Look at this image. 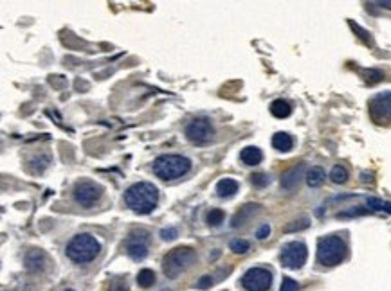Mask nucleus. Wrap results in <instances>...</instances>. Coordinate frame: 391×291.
Segmentation results:
<instances>
[{
	"label": "nucleus",
	"instance_id": "f257e3e1",
	"mask_svg": "<svg viewBox=\"0 0 391 291\" xmlns=\"http://www.w3.org/2000/svg\"><path fill=\"white\" fill-rule=\"evenodd\" d=\"M125 201L134 212L137 214H148L155 209L159 201V191L154 184L148 181H137L130 185L125 193Z\"/></svg>",
	"mask_w": 391,
	"mask_h": 291
},
{
	"label": "nucleus",
	"instance_id": "f03ea898",
	"mask_svg": "<svg viewBox=\"0 0 391 291\" xmlns=\"http://www.w3.org/2000/svg\"><path fill=\"white\" fill-rule=\"evenodd\" d=\"M191 169L190 158L182 155H161L154 162V173L161 180H175L181 178Z\"/></svg>",
	"mask_w": 391,
	"mask_h": 291
},
{
	"label": "nucleus",
	"instance_id": "7ed1b4c3",
	"mask_svg": "<svg viewBox=\"0 0 391 291\" xmlns=\"http://www.w3.org/2000/svg\"><path fill=\"white\" fill-rule=\"evenodd\" d=\"M101 250V244L98 243L96 237H92L91 234H79L74 236L67 244V257L71 261L78 264H87L92 259H96V256Z\"/></svg>",
	"mask_w": 391,
	"mask_h": 291
},
{
	"label": "nucleus",
	"instance_id": "20e7f679",
	"mask_svg": "<svg viewBox=\"0 0 391 291\" xmlns=\"http://www.w3.org/2000/svg\"><path fill=\"white\" fill-rule=\"evenodd\" d=\"M195 250L190 246H178L168 252L162 259V272L168 279H177L195 261Z\"/></svg>",
	"mask_w": 391,
	"mask_h": 291
},
{
	"label": "nucleus",
	"instance_id": "39448f33",
	"mask_svg": "<svg viewBox=\"0 0 391 291\" xmlns=\"http://www.w3.org/2000/svg\"><path fill=\"white\" fill-rule=\"evenodd\" d=\"M346 257V243L337 236H326L317 241V261L323 266H337Z\"/></svg>",
	"mask_w": 391,
	"mask_h": 291
},
{
	"label": "nucleus",
	"instance_id": "423d86ee",
	"mask_svg": "<svg viewBox=\"0 0 391 291\" xmlns=\"http://www.w3.org/2000/svg\"><path fill=\"white\" fill-rule=\"evenodd\" d=\"M307 246L301 241H292V243L283 244L281 248V263L285 268H290V270H297L307 263Z\"/></svg>",
	"mask_w": 391,
	"mask_h": 291
},
{
	"label": "nucleus",
	"instance_id": "0eeeda50",
	"mask_svg": "<svg viewBox=\"0 0 391 291\" xmlns=\"http://www.w3.org/2000/svg\"><path fill=\"white\" fill-rule=\"evenodd\" d=\"M273 284V273L265 268H251L242 277V286L247 291H267Z\"/></svg>",
	"mask_w": 391,
	"mask_h": 291
},
{
	"label": "nucleus",
	"instance_id": "6e6552de",
	"mask_svg": "<svg viewBox=\"0 0 391 291\" xmlns=\"http://www.w3.org/2000/svg\"><path fill=\"white\" fill-rule=\"evenodd\" d=\"M101 194H103V187L91 180L78 181L74 187V200L78 201L81 207H92V205L101 198Z\"/></svg>",
	"mask_w": 391,
	"mask_h": 291
},
{
	"label": "nucleus",
	"instance_id": "1a4fd4ad",
	"mask_svg": "<svg viewBox=\"0 0 391 291\" xmlns=\"http://www.w3.org/2000/svg\"><path fill=\"white\" fill-rule=\"evenodd\" d=\"M370 115L377 124H387L391 121V92L377 94L370 101Z\"/></svg>",
	"mask_w": 391,
	"mask_h": 291
},
{
	"label": "nucleus",
	"instance_id": "9d476101",
	"mask_svg": "<svg viewBox=\"0 0 391 291\" xmlns=\"http://www.w3.org/2000/svg\"><path fill=\"white\" fill-rule=\"evenodd\" d=\"M148 232L146 230H134L127 239V253L134 261H142L148 256Z\"/></svg>",
	"mask_w": 391,
	"mask_h": 291
},
{
	"label": "nucleus",
	"instance_id": "9b49d317",
	"mask_svg": "<svg viewBox=\"0 0 391 291\" xmlns=\"http://www.w3.org/2000/svg\"><path fill=\"white\" fill-rule=\"evenodd\" d=\"M186 137L191 142L197 144H204L213 137V126L207 119H195L186 126Z\"/></svg>",
	"mask_w": 391,
	"mask_h": 291
},
{
	"label": "nucleus",
	"instance_id": "f8f14e48",
	"mask_svg": "<svg viewBox=\"0 0 391 291\" xmlns=\"http://www.w3.org/2000/svg\"><path fill=\"white\" fill-rule=\"evenodd\" d=\"M303 171H305V164H297L294 165L292 169H289L287 173L281 176V187L287 191H292L296 189L297 185L301 181V176H303Z\"/></svg>",
	"mask_w": 391,
	"mask_h": 291
},
{
	"label": "nucleus",
	"instance_id": "ddd939ff",
	"mask_svg": "<svg viewBox=\"0 0 391 291\" xmlns=\"http://www.w3.org/2000/svg\"><path fill=\"white\" fill-rule=\"evenodd\" d=\"M45 264H47V256L42 250H31L25 256V266H27L29 272H42Z\"/></svg>",
	"mask_w": 391,
	"mask_h": 291
},
{
	"label": "nucleus",
	"instance_id": "4468645a",
	"mask_svg": "<svg viewBox=\"0 0 391 291\" xmlns=\"http://www.w3.org/2000/svg\"><path fill=\"white\" fill-rule=\"evenodd\" d=\"M240 158L245 165H258L261 162V158H263V153H261V150L256 148V146H249V148L242 150Z\"/></svg>",
	"mask_w": 391,
	"mask_h": 291
},
{
	"label": "nucleus",
	"instance_id": "2eb2a0df",
	"mask_svg": "<svg viewBox=\"0 0 391 291\" xmlns=\"http://www.w3.org/2000/svg\"><path fill=\"white\" fill-rule=\"evenodd\" d=\"M238 193V181L231 178H224L217 184V194L220 198H231Z\"/></svg>",
	"mask_w": 391,
	"mask_h": 291
},
{
	"label": "nucleus",
	"instance_id": "dca6fc26",
	"mask_svg": "<svg viewBox=\"0 0 391 291\" xmlns=\"http://www.w3.org/2000/svg\"><path fill=\"white\" fill-rule=\"evenodd\" d=\"M260 210V205H256V203H247L245 207H242L240 210L236 212V216L233 217V227L236 228V227H240V225H244L245 221L249 220L251 216H253L254 212H258Z\"/></svg>",
	"mask_w": 391,
	"mask_h": 291
},
{
	"label": "nucleus",
	"instance_id": "f3484780",
	"mask_svg": "<svg viewBox=\"0 0 391 291\" xmlns=\"http://www.w3.org/2000/svg\"><path fill=\"white\" fill-rule=\"evenodd\" d=\"M273 146H274V150L287 153V151L292 150L294 140H292V137H290L289 133H285V131H278V133L273 137Z\"/></svg>",
	"mask_w": 391,
	"mask_h": 291
},
{
	"label": "nucleus",
	"instance_id": "a211bd4d",
	"mask_svg": "<svg viewBox=\"0 0 391 291\" xmlns=\"http://www.w3.org/2000/svg\"><path fill=\"white\" fill-rule=\"evenodd\" d=\"M324 178H326V174H324L323 167L314 165V167H310L307 173V184L310 185V187H319V185H323Z\"/></svg>",
	"mask_w": 391,
	"mask_h": 291
},
{
	"label": "nucleus",
	"instance_id": "6ab92c4d",
	"mask_svg": "<svg viewBox=\"0 0 391 291\" xmlns=\"http://www.w3.org/2000/svg\"><path fill=\"white\" fill-rule=\"evenodd\" d=\"M290 112H292V108H290L289 102L283 101V99H276V101H273V104H270V114L278 119L289 117Z\"/></svg>",
	"mask_w": 391,
	"mask_h": 291
},
{
	"label": "nucleus",
	"instance_id": "aec40b11",
	"mask_svg": "<svg viewBox=\"0 0 391 291\" xmlns=\"http://www.w3.org/2000/svg\"><path fill=\"white\" fill-rule=\"evenodd\" d=\"M155 282V273L152 272L150 268H144V270H141V272L137 273V284L141 287H150L154 286Z\"/></svg>",
	"mask_w": 391,
	"mask_h": 291
},
{
	"label": "nucleus",
	"instance_id": "412c9836",
	"mask_svg": "<svg viewBox=\"0 0 391 291\" xmlns=\"http://www.w3.org/2000/svg\"><path fill=\"white\" fill-rule=\"evenodd\" d=\"M330 180L337 185L344 184V181L348 180V169L344 167V165H334L332 171H330Z\"/></svg>",
	"mask_w": 391,
	"mask_h": 291
},
{
	"label": "nucleus",
	"instance_id": "4be33fe9",
	"mask_svg": "<svg viewBox=\"0 0 391 291\" xmlns=\"http://www.w3.org/2000/svg\"><path fill=\"white\" fill-rule=\"evenodd\" d=\"M31 164H35V167L31 169L33 173H42V171L51 164V158H49V155H38V157L33 158Z\"/></svg>",
	"mask_w": 391,
	"mask_h": 291
},
{
	"label": "nucleus",
	"instance_id": "5701e85b",
	"mask_svg": "<svg viewBox=\"0 0 391 291\" xmlns=\"http://www.w3.org/2000/svg\"><path fill=\"white\" fill-rule=\"evenodd\" d=\"M366 203H368V207L373 210H386V212H391L389 201H382V200H379V198H368Z\"/></svg>",
	"mask_w": 391,
	"mask_h": 291
},
{
	"label": "nucleus",
	"instance_id": "b1692460",
	"mask_svg": "<svg viewBox=\"0 0 391 291\" xmlns=\"http://www.w3.org/2000/svg\"><path fill=\"white\" fill-rule=\"evenodd\" d=\"M224 217H225L224 210H222V209H213L209 214H207V223H209L211 227H218V225L224 221Z\"/></svg>",
	"mask_w": 391,
	"mask_h": 291
},
{
	"label": "nucleus",
	"instance_id": "393cba45",
	"mask_svg": "<svg viewBox=\"0 0 391 291\" xmlns=\"http://www.w3.org/2000/svg\"><path fill=\"white\" fill-rule=\"evenodd\" d=\"M308 225H310L308 217H301V220H296L294 223L287 225V227H285L283 230H285V232H294V230H301V228H307Z\"/></svg>",
	"mask_w": 391,
	"mask_h": 291
},
{
	"label": "nucleus",
	"instance_id": "a878e982",
	"mask_svg": "<svg viewBox=\"0 0 391 291\" xmlns=\"http://www.w3.org/2000/svg\"><path fill=\"white\" fill-rule=\"evenodd\" d=\"M231 250H233L234 253H245L249 250V243L245 239H234L231 241Z\"/></svg>",
	"mask_w": 391,
	"mask_h": 291
},
{
	"label": "nucleus",
	"instance_id": "bb28decb",
	"mask_svg": "<svg viewBox=\"0 0 391 291\" xmlns=\"http://www.w3.org/2000/svg\"><path fill=\"white\" fill-rule=\"evenodd\" d=\"M108 291H128V284L125 279H114L108 286Z\"/></svg>",
	"mask_w": 391,
	"mask_h": 291
},
{
	"label": "nucleus",
	"instance_id": "cd10ccee",
	"mask_svg": "<svg viewBox=\"0 0 391 291\" xmlns=\"http://www.w3.org/2000/svg\"><path fill=\"white\" fill-rule=\"evenodd\" d=\"M297 289H299V284H297L294 279H290V277H285L283 282H281L280 291H297Z\"/></svg>",
	"mask_w": 391,
	"mask_h": 291
},
{
	"label": "nucleus",
	"instance_id": "c85d7f7f",
	"mask_svg": "<svg viewBox=\"0 0 391 291\" xmlns=\"http://www.w3.org/2000/svg\"><path fill=\"white\" fill-rule=\"evenodd\" d=\"M251 181H253L254 187H265V185L269 184V176L258 173V174H253V176H251Z\"/></svg>",
	"mask_w": 391,
	"mask_h": 291
},
{
	"label": "nucleus",
	"instance_id": "c756f323",
	"mask_svg": "<svg viewBox=\"0 0 391 291\" xmlns=\"http://www.w3.org/2000/svg\"><path fill=\"white\" fill-rule=\"evenodd\" d=\"M215 280H218V279H215V277H211V275H204V277H202V279L197 282V287H198V289H207V287L213 286Z\"/></svg>",
	"mask_w": 391,
	"mask_h": 291
},
{
	"label": "nucleus",
	"instance_id": "7c9ffc66",
	"mask_svg": "<svg viewBox=\"0 0 391 291\" xmlns=\"http://www.w3.org/2000/svg\"><path fill=\"white\" fill-rule=\"evenodd\" d=\"M350 25H352V29H353V31L357 32V36H359L360 40H364V42H366V44H372V40H370V36H368V32L364 31V29H360L359 25H357V24H353V22H350Z\"/></svg>",
	"mask_w": 391,
	"mask_h": 291
},
{
	"label": "nucleus",
	"instance_id": "2f4dec72",
	"mask_svg": "<svg viewBox=\"0 0 391 291\" xmlns=\"http://www.w3.org/2000/svg\"><path fill=\"white\" fill-rule=\"evenodd\" d=\"M161 237L164 241H173L177 237V228H164L161 230Z\"/></svg>",
	"mask_w": 391,
	"mask_h": 291
},
{
	"label": "nucleus",
	"instance_id": "473e14b6",
	"mask_svg": "<svg viewBox=\"0 0 391 291\" xmlns=\"http://www.w3.org/2000/svg\"><path fill=\"white\" fill-rule=\"evenodd\" d=\"M363 74L364 76H370V78H368V81H370V83H377V81H380V79H382V72H379V70H364Z\"/></svg>",
	"mask_w": 391,
	"mask_h": 291
},
{
	"label": "nucleus",
	"instance_id": "72a5a7b5",
	"mask_svg": "<svg viewBox=\"0 0 391 291\" xmlns=\"http://www.w3.org/2000/svg\"><path fill=\"white\" fill-rule=\"evenodd\" d=\"M269 234H270V227H269L267 223H265V225H261V227L258 228L256 237H258V239H265V237L269 236Z\"/></svg>",
	"mask_w": 391,
	"mask_h": 291
},
{
	"label": "nucleus",
	"instance_id": "f704fd0d",
	"mask_svg": "<svg viewBox=\"0 0 391 291\" xmlns=\"http://www.w3.org/2000/svg\"><path fill=\"white\" fill-rule=\"evenodd\" d=\"M64 291H74V289H64Z\"/></svg>",
	"mask_w": 391,
	"mask_h": 291
},
{
	"label": "nucleus",
	"instance_id": "c9c22d12",
	"mask_svg": "<svg viewBox=\"0 0 391 291\" xmlns=\"http://www.w3.org/2000/svg\"><path fill=\"white\" fill-rule=\"evenodd\" d=\"M162 291H170V289H162Z\"/></svg>",
	"mask_w": 391,
	"mask_h": 291
}]
</instances>
